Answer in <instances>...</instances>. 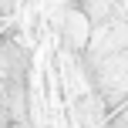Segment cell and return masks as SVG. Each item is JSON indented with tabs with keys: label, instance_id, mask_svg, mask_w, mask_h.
<instances>
[{
	"label": "cell",
	"instance_id": "cell-1",
	"mask_svg": "<svg viewBox=\"0 0 128 128\" xmlns=\"http://www.w3.org/2000/svg\"><path fill=\"white\" fill-rule=\"evenodd\" d=\"M61 27H64V44H68V51L71 54H81L84 44H88V37H91V24L84 20V14L78 10L74 4L61 14Z\"/></svg>",
	"mask_w": 128,
	"mask_h": 128
},
{
	"label": "cell",
	"instance_id": "cell-2",
	"mask_svg": "<svg viewBox=\"0 0 128 128\" xmlns=\"http://www.w3.org/2000/svg\"><path fill=\"white\" fill-rule=\"evenodd\" d=\"M74 7L84 14V20L91 27H101L108 20L122 17V0H74Z\"/></svg>",
	"mask_w": 128,
	"mask_h": 128
}]
</instances>
